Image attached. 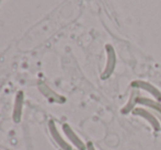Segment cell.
<instances>
[{
  "instance_id": "obj_11",
  "label": "cell",
  "mask_w": 161,
  "mask_h": 150,
  "mask_svg": "<svg viewBox=\"0 0 161 150\" xmlns=\"http://www.w3.org/2000/svg\"><path fill=\"white\" fill-rule=\"evenodd\" d=\"M151 112H153V114H155V116L157 117V119L159 120V123L161 124V113L160 112H153V111H151Z\"/></svg>"
},
{
  "instance_id": "obj_7",
  "label": "cell",
  "mask_w": 161,
  "mask_h": 150,
  "mask_svg": "<svg viewBox=\"0 0 161 150\" xmlns=\"http://www.w3.org/2000/svg\"><path fill=\"white\" fill-rule=\"evenodd\" d=\"M23 101H24L23 93L19 92L17 97H15L14 108H13V113H12V119L14 123H20L22 119V114H23Z\"/></svg>"
},
{
  "instance_id": "obj_6",
  "label": "cell",
  "mask_w": 161,
  "mask_h": 150,
  "mask_svg": "<svg viewBox=\"0 0 161 150\" xmlns=\"http://www.w3.org/2000/svg\"><path fill=\"white\" fill-rule=\"evenodd\" d=\"M139 97H140V90L136 89V88H131L127 102H126L125 105H124L121 110L122 114L127 115V114H129V113H133V111L137 108Z\"/></svg>"
},
{
  "instance_id": "obj_1",
  "label": "cell",
  "mask_w": 161,
  "mask_h": 150,
  "mask_svg": "<svg viewBox=\"0 0 161 150\" xmlns=\"http://www.w3.org/2000/svg\"><path fill=\"white\" fill-rule=\"evenodd\" d=\"M105 54H106V61H105V66H104V69L101 74V78L103 80L108 79L111 76L113 75L116 67V52H115L114 47L111 44H106L105 45Z\"/></svg>"
},
{
  "instance_id": "obj_9",
  "label": "cell",
  "mask_w": 161,
  "mask_h": 150,
  "mask_svg": "<svg viewBox=\"0 0 161 150\" xmlns=\"http://www.w3.org/2000/svg\"><path fill=\"white\" fill-rule=\"evenodd\" d=\"M41 91H42V92L44 93L47 97H48L49 101L55 102V103H59V104L65 103V101H66L65 97H62V95H59V94H57V93L53 92V91L49 89L48 87H45V86L44 87H41Z\"/></svg>"
},
{
  "instance_id": "obj_8",
  "label": "cell",
  "mask_w": 161,
  "mask_h": 150,
  "mask_svg": "<svg viewBox=\"0 0 161 150\" xmlns=\"http://www.w3.org/2000/svg\"><path fill=\"white\" fill-rule=\"evenodd\" d=\"M138 104L144 108H148L153 112H160L161 113V102L157 101L156 99H150V97H140L138 100Z\"/></svg>"
},
{
  "instance_id": "obj_4",
  "label": "cell",
  "mask_w": 161,
  "mask_h": 150,
  "mask_svg": "<svg viewBox=\"0 0 161 150\" xmlns=\"http://www.w3.org/2000/svg\"><path fill=\"white\" fill-rule=\"evenodd\" d=\"M63 134L65 135V137L67 138L68 142H69L71 146H74L77 150H86L87 149V144L83 142V140L77 135L76 131L72 129V127L69 124L65 123L62 126Z\"/></svg>"
},
{
  "instance_id": "obj_13",
  "label": "cell",
  "mask_w": 161,
  "mask_h": 150,
  "mask_svg": "<svg viewBox=\"0 0 161 150\" xmlns=\"http://www.w3.org/2000/svg\"><path fill=\"white\" fill-rule=\"evenodd\" d=\"M72 150H74V149H72Z\"/></svg>"
},
{
  "instance_id": "obj_3",
  "label": "cell",
  "mask_w": 161,
  "mask_h": 150,
  "mask_svg": "<svg viewBox=\"0 0 161 150\" xmlns=\"http://www.w3.org/2000/svg\"><path fill=\"white\" fill-rule=\"evenodd\" d=\"M48 131L51 134L53 140L56 142L58 147L62 150H72V146L68 142L67 139H65L64 136L62 135V133L58 129L57 125H56L55 120L54 119H49L48 120Z\"/></svg>"
},
{
  "instance_id": "obj_2",
  "label": "cell",
  "mask_w": 161,
  "mask_h": 150,
  "mask_svg": "<svg viewBox=\"0 0 161 150\" xmlns=\"http://www.w3.org/2000/svg\"><path fill=\"white\" fill-rule=\"evenodd\" d=\"M131 114L134 116L140 117V119H144L145 120L148 122V124L153 127V129L155 131H161V124L159 123V120L157 119V117L155 116L153 112L148 108H144V106H140V108H136L133 111Z\"/></svg>"
},
{
  "instance_id": "obj_5",
  "label": "cell",
  "mask_w": 161,
  "mask_h": 150,
  "mask_svg": "<svg viewBox=\"0 0 161 150\" xmlns=\"http://www.w3.org/2000/svg\"><path fill=\"white\" fill-rule=\"evenodd\" d=\"M130 87L145 91V92L151 94V97H153V99H156L157 101L161 102V92H160V90L158 89V88H156L153 85H151L150 82H148V81L134 80L133 82L130 83Z\"/></svg>"
},
{
  "instance_id": "obj_10",
  "label": "cell",
  "mask_w": 161,
  "mask_h": 150,
  "mask_svg": "<svg viewBox=\"0 0 161 150\" xmlns=\"http://www.w3.org/2000/svg\"><path fill=\"white\" fill-rule=\"evenodd\" d=\"M86 150H97V148L91 142H87V149H86Z\"/></svg>"
},
{
  "instance_id": "obj_12",
  "label": "cell",
  "mask_w": 161,
  "mask_h": 150,
  "mask_svg": "<svg viewBox=\"0 0 161 150\" xmlns=\"http://www.w3.org/2000/svg\"><path fill=\"white\" fill-rule=\"evenodd\" d=\"M0 150H2V149H0Z\"/></svg>"
}]
</instances>
